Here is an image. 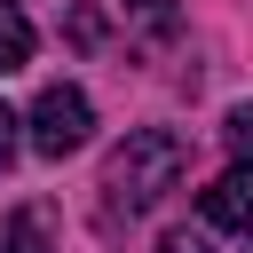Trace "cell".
<instances>
[{
  "mask_svg": "<svg viewBox=\"0 0 253 253\" xmlns=\"http://www.w3.org/2000/svg\"><path fill=\"white\" fill-rule=\"evenodd\" d=\"M182 166H190V150H182L174 126H134V134L111 150L103 190H111V206H126V213H150V206L182 182Z\"/></svg>",
  "mask_w": 253,
  "mask_h": 253,
  "instance_id": "obj_1",
  "label": "cell"
},
{
  "mask_svg": "<svg viewBox=\"0 0 253 253\" xmlns=\"http://www.w3.org/2000/svg\"><path fill=\"white\" fill-rule=\"evenodd\" d=\"M32 150L40 158H71V150H87V134H95V103L79 95V87H40V103H32Z\"/></svg>",
  "mask_w": 253,
  "mask_h": 253,
  "instance_id": "obj_2",
  "label": "cell"
},
{
  "mask_svg": "<svg viewBox=\"0 0 253 253\" xmlns=\"http://www.w3.org/2000/svg\"><path fill=\"white\" fill-rule=\"evenodd\" d=\"M198 213H206V229H253V158H237V166L198 198Z\"/></svg>",
  "mask_w": 253,
  "mask_h": 253,
  "instance_id": "obj_3",
  "label": "cell"
},
{
  "mask_svg": "<svg viewBox=\"0 0 253 253\" xmlns=\"http://www.w3.org/2000/svg\"><path fill=\"white\" fill-rule=\"evenodd\" d=\"M24 63H32V16H24V0H0V79Z\"/></svg>",
  "mask_w": 253,
  "mask_h": 253,
  "instance_id": "obj_4",
  "label": "cell"
},
{
  "mask_svg": "<svg viewBox=\"0 0 253 253\" xmlns=\"http://www.w3.org/2000/svg\"><path fill=\"white\" fill-rule=\"evenodd\" d=\"M8 253H55V237H47V206H16V221H8Z\"/></svg>",
  "mask_w": 253,
  "mask_h": 253,
  "instance_id": "obj_5",
  "label": "cell"
},
{
  "mask_svg": "<svg viewBox=\"0 0 253 253\" xmlns=\"http://www.w3.org/2000/svg\"><path fill=\"white\" fill-rule=\"evenodd\" d=\"M221 134H229V150H237V158H253V103H237Z\"/></svg>",
  "mask_w": 253,
  "mask_h": 253,
  "instance_id": "obj_6",
  "label": "cell"
},
{
  "mask_svg": "<svg viewBox=\"0 0 253 253\" xmlns=\"http://www.w3.org/2000/svg\"><path fill=\"white\" fill-rule=\"evenodd\" d=\"M71 40H79V47H95V40H103V16H95V8H79V16H71Z\"/></svg>",
  "mask_w": 253,
  "mask_h": 253,
  "instance_id": "obj_7",
  "label": "cell"
},
{
  "mask_svg": "<svg viewBox=\"0 0 253 253\" xmlns=\"http://www.w3.org/2000/svg\"><path fill=\"white\" fill-rule=\"evenodd\" d=\"M16 126H24V119H16V111H8V103H0V166H8V158H16V142H24V134H16Z\"/></svg>",
  "mask_w": 253,
  "mask_h": 253,
  "instance_id": "obj_8",
  "label": "cell"
},
{
  "mask_svg": "<svg viewBox=\"0 0 253 253\" xmlns=\"http://www.w3.org/2000/svg\"><path fill=\"white\" fill-rule=\"evenodd\" d=\"M158 253H213V245H206V237H190V229H174V237H166Z\"/></svg>",
  "mask_w": 253,
  "mask_h": 253,
  "instance_id": "obj_9",
  "label": "cell"
},
{
  "mask_svg": "<svg viewBox=\"0 0 253 253\" xmlns=\"http://www.w3.org/2000/svg\"><path fill=\"white\" fill-rule=\"evenodd\" d=\"M0 253H8V237H0Z\"/></svg>",
  "mask_w": 253,
  "mask_h": 253,
  "instance_id": "obj_10",
  "label": "cell"
}]
</instances>
